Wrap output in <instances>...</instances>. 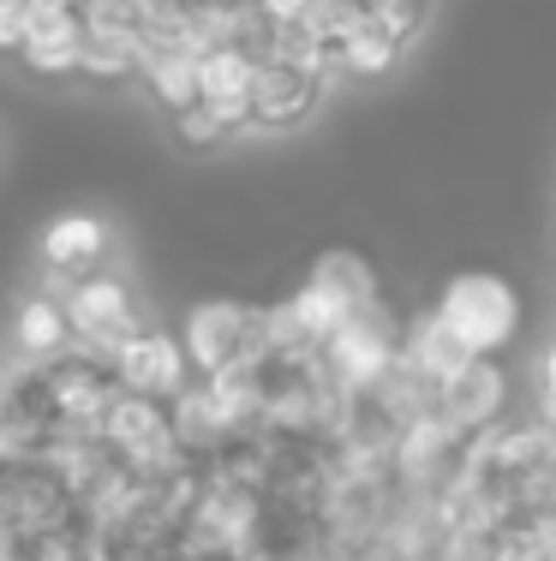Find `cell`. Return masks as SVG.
Wrapping results in <instances>:
<instances>
[{
  "label": "cell",
  "instance_id": "1",
  "mask_svg": "<svg viewBox=\"0 0 556 561\" xmlns=\"http://www.w3.org/2000/svg\"><path fill=\"white\" fill-rule=\"evenodd\" d=\"M185 358L197 377H228V370L270 365V335H263V305L246 299H197L180 323Z\"/></svg>",
  "mask_w": 556,
  "mask_h": 561
},
{
  "label": "cell",
  "instance_id": "2",
  "mask_svg": "<svg viewBox=\"0 0 556 561\" xmlns=\"http://www.w3.org/2000/svg\"><path fill=\"white\" fill-rule=\"evenodd\" d=\"M436 311L455 323V335L473 346L479 358H502L514 341H521V293H514L509 275L497 270H461L443 280L436 293Z\"/></svg>",
  "mask_w": 556,
  "mask_h": 561
},
{
  "label": "cell",
  "instance_id": "3",
  "mask_svg": "<svg viewBox=\"0 0 556 561\" xmlns=\"http://www.w3.org/2000/svg\"><path fill=\"white\" fill-rule=\"evenodd\" d=\"M401 317H395V305L389 299H377V305H365V311H353L348 323L329 335L324 346V365L336 370V382L341 389H353V394H371L383 377H389L395 365H401Z\"/></svg>",
  "mask_w": 556,
  "mask_h": 561
},
{
  "label": "cell",
  "instance_id": "4",
  "mask_svg": "<svg viewBox=\"0 0 556 561\" xmlns=\"http://www.w3.org/2000/svg\"><path fill=\"white\" fill-rule=\"evenodd\" d=\"M66 317H72V335L90 358H114L132 335H144V311L138 293L121 275H90L78 287H66Z\"/></svg>",
  "mask_w": 556,
  "mask_h": 561
},
{
  "label": "cell",
  "instance_id": "5",
  "mask_svg": "<svg viewBox=\"0 0 556 561\" xmlns=\"http://www.w3.org/2000/svg\"><path fill=\"white\" fill-rule=\"evenodd\" d=\"M109 365H114V377H121L126 394L162 400V407H168V400H180L197 382L192 358H185V341L174 335V329H144V335H132Z\"/></svg>",
  "mask_w": 556,
  "mask_h": 561
},
{
  "label": "cell",
  "instance_id": "6",
  "mask_svg": "<svg viewBox=\"0 0 556 561\" xmlns=\"http://www.w3.org/2000/svg\"><path fill=\"white\" fill-rule=\"evenodd\" d=\"M36 257H43V270L66 287H78V280L90 275H109V257H114V227L102 216H90V209H66L43 227V245H36Z\"/></svg>",
  "mask_w": 556,
  "mask_h": 561
},
{
  "label": "cell",
  "instance_id": "7",
  "mask_svg": "<svg viewBox=\"0 0 556 561\" xmlns=\"http://www.w3.org/2000/svg\"><path fill=\"white\" fill-rule=\"evenodd\" d=\"M324 96H329V84L317 72H299L287 60H263L258 84H251V126L258 131H299L324 108Z\"/></svg>",
  "mask_w": 556,
  "mask_h": 561
},
{
  "label": "cell",
  "instance_id": "8",
  "mask_svg": "<svg viewBox=\"0 0 556 561\" xmlns=\"http://www.w3.org/2000/svg\"><path fill=\"white\" fill-rule=\"evenodd\" d=\"M509 400H514V377L502 358H473L461 377L443 382V419L455 424L461 436L485 431V424L509 419Z\"/></svg>",
  "mask_w": 556,
  "mask_h": 561
},
{
  "label": "cell",
  "instance_id": "9",
  "mask_svg": "<svg viewBox=\"0 0 556 561\" xmlns=\"http://www.w3.org/2000/svg\"><path fill=\"white\" fill-rule=\"evenodd\" d=\"M12 346H19V358L31 370L60 365L78 346L72 317H66V293H31V299H19V311H12Z\"/></svg>",
  "mask_w": 556,
  "mask_h": 561
},
{
  "label": "cell",
  "instance_id": "10",
  "mask_svg": "<svg viewBox=\"0 0 556 561\" xmlns=\"http://www.w3.org/2000/svg\"><path fill=\"white\" fill-rule=\"evenodd\" d=\"M306 287L341 317V323H348L353 311H365V305L383 299V280H377V270H371V257L353 251V245H329L306 270Z\"/></svg>",
  "mask_w": 556,
  "mask_h": 561
},
{
  "label": "cell",
  "instance_id": "11",
  "mask_svg": "<svg viewBox=\"0 0 556 561\" xmlns=\"http://www.w3.org/2000/svg\"><path fill=\"white\" fill-rule=\"evenodd\" d=\"M401 358H407V365H413L425 382H436V389H443V382L461 377V370H467L479 353H473V346L455 335V323H449L436 305H425V311L407 317V329H401Z\"/></svg>",
  "mask_w": 556,
  "mask_h": 561
},
{
  "label": "cell",
  "instance_id": "12",
  "mask_svg": "<svg viewBox=\"0 0 556 561\" xmlns=\"http://www.w3.org/2000/svg\"><path fill=\"white\" fill-rule=\"evenodd\" d=\"M84 31L90 24L78 7H43L19 60L31 66L36 78H78V66H84Z\"/></svg>",
  "mask_w": 556,
  "mask_h": 561
},
{
  "label": "cell",
  "instance_id": "13",
  "mask_svg": "<svg viewBox=\"0 0 556 561\" xmlns=\"http://www.w3.org/2000/svg\"><path fill=\"white\" fill-rule=\"evenodd\" d=\"M138 78H144L150 102L168 119L204 102V90H197V55H192V48H180V43H144V72Z\"/></svg>",
  "mask_w": 556,
  "mask_h": 561
},
{
  "label": "cell",
  "instance_id": "14",
  "mask_svg": "<svg viewBox=\"0 0 556 561\" xmlns=\"http://www.w3.org/2000/svg\"><path fill=\"white\" fill-rule=\"evenodd\" d=\"M138 72H144V31H132V24H90L78 78H90V84H126Z\"/></svg>",
  "mask_w": 556,
  "mask_h": 561
},
{
  "label": "cell",
  "instance_id": "15",
  "mask_svg": "<svg viewBox=\"0 0 556 561\" xmlns=\"http://www.w3.org/2000/svg\"><path fill=\"white\" fill-rule=\"evenodd\" d=\"M401 60H407V48L389 43V36H383L371 19L348 36V43H341V72H348L353 84H383V78H389Z\"/></svg>",
  "mask_w": 556,
  "mask_h": 561
},
{
  "label": "cell",
  "instance_id": "16",
  "mask_svg": "<svg viewBox=\"0 0 556 561\" xmlns=\"http://www.w3.org/2000/svg\"><path fill=\"white\" fill-rule=\"evenodd\" d=\"M251 119L246 114H228V108H209V102H197V108L174 114V138L185 150H222L228 138H246Z\"/></svg>",
  "mask_w": 556,
  "mask_h": 561
},
{
  "label": "cell",
  "instance_id": "17",
  "mask_svg": "<svg viewBox=\"0 0 556 561\" xmlns=\"http://www.w3.org/2000/svg\"><path fill=\"white\" fill-rule=\"evenodd\" d=\"M431 7H436V0H365V19L377 24L389 43L413 48L419 36L431 31Z\"/></svg>",
  "mask_w": 556,
  "mask_h": 561
},
{
  "label": "cell",
  "instance_id": "18",
  "mask_svg": "<svg viewBox=\"0 0 556 561\" xmlns=\"http://www.w3.org/2000/svg\"><path fill=\"white\" fill-rule=\"evenodd\" d=\"M36 31V7L31 0H0V55H24Z\"/></svg>",
  "mask_w": 556,
  "mask_h": 561
},
{
  "label": "cell",
  "instance_id": "19",
  "mask_svg": "<svg viewBox=\"0 0 556 561\" xmlns=\"http://www.w3.org/2000/svg\"><path fill=\"white\" fill-rule=\"evenodd\" d=\"M258 7H263V19H270V24H299L311 12V0H258Z\"/></svg>",
  "mask_w": 556,
  "mask_h": 561
},
{
  "label": "cell",
  "instance_id": "20",
  "mask_svg": "<svg viewBox=\"0 0 556 561\" xmlns=\"http://www.w3.org/2000/svg\"><path fill=\"white\" fill-rule=\"evenodd\" d=\"M538 412H545V419L556 424V389H538Z\"/></svg>",
  "mask_w": 556,
  "mask_h": 561
}]
</instances>
